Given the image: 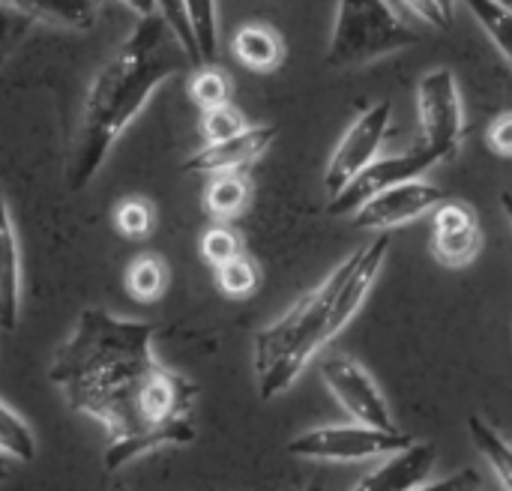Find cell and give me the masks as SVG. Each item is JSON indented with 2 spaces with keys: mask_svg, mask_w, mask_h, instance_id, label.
I'll list each match as a JSON object with an SVG mask.
<instances>
[{
  "mask_svg": "<svg viewBox=\"0 0 512 491\" xmlns=\"http://www.w3.org/2000/svg\"><path fill=\"white\" fill-rule=\"evenodd\" d=\"M231 54L240 66L267 75V72L282 69V63L288 57V45H285V36L273 24L246 21L231 36Z\"/></svg>",
  "mask_w": 512,
  "mask_h": 491,
  "instance_id": "cell-15",
  "label": "cell"
},
{
  "mask_svg": "<svg viewBox=\"0 0 512 491\" xmlns=\"http://www.w3.org/2000/svg\"><path fill=\"white\" fill-rule=\"evenodd\" d=\"M9 462H12V459H6V456L0 453V480H6V477H9Z\"/></svg>",
  "mask_w": 512,
  "mask_h": 491,
  "instance_id": "cell-36",
  "label": "cell"
},
{
  "mask_svg": "<svg viewBox=\"0 0 512 491\" xmlns=\"http://www.w3.org/2000/svg\"><path fill=\"white\" fill-rule=\"evenodd\" d=\"M441 201H447L444 189L426 177H417V180L396 183V186L378 192L375 198H369L351 216V222H354V228H363V231L390 234L408 222H417L420 216H432V210Z\"/></svg>",
  "mask_w": 512,
  "mask_h": 491,
  "instance_id": "cell-10",
  "label": "cell"
},
{
  "mask_svg": "<svg viewBox=\"0 0 512 491\" xmlns=\"http://www.w3.org/2000/svg\"><path fill=\"white\" fill-rule=\"evenodd\" d=\"M483 252V225L468 201L447 198L432 210V255L441 267L462 270Z\"/></svg>",
  "mask_w": 512,
  "mask_h": 491,
  "instance_id": "cell-11",
  "label": "cell"
},
{
  "mask_svg": "<svg viewBox=\"0 0 512 491\" xmlns=\"http://www.w3.org/2000/svg\"><path fill=\"white\" fill-rule=\"evenodd\" d=\"M252 201V180L246 171L234 174H216L207 177L204 186V210L213 222H234L249 210Z\"/></svg>",
  "mask_w": 512,
  "mask_h": 491,
  "instance_id": "cell-17",
  "label": "cell"
},
{
  "mask_svg": "<svg viewBox=\"0 0 512 491\" xmlns=\"http://www.w3.org/2000/svg\"><path fill=\"white\" fill-rule=\"evenodd\" d=\"M417 21H423V24H429V27H447L444 24V18H441V12L435 9V3L432 0H399Z\"/></svg>",
  "mask_w": 512,
  "mask_h": 491,
  "instance_id": "cell-32",
  "label": "cell"
},
{
  "mask_svg": "<svg viewBox=\"0 0 512 491\" xmlns=\"http://www.w3.org/2000/svg\"><path fill=\"white\" fill-rule=\"evenodd\" d=\"M483 489V477L480 471L474 468H465V471H456L444 480H435V483H426L423 489L417 491H480Z\"/></svg>",
  "mask_w": 512,
  "mask_h": 491,
  "instance_id": "cell-31",
  "label": "cell"
},
{
  "mask_svg": "<svg viewBox=\"0 0 512 491\" xmlns=\"http://www.w3.org/2000/svg\"><path fill=\"white\" fill-rule=\"evenodd\" d=\"M462 3L512 66V3L507 0H462Z\"/></svg>",
  "mask_w": 512,
  "mask_h": 491,
  "instance_id": "cell-20",
  "label": "cell"
},
{
  "mask_svg": "<svg viewBox=\"0 0 512 491\" xmlns=\"http://www.w3.org/2000/svg\"><path fill=\"white\" fill-rule=\"evenodd\" d=\"M501 210H504V216H507L512 228V192H501Z\"/></svg>",
  "mask_w": 512,
  "mask_h": 491,
  "instance_id": "cell-35",
  "label": "cell"
},
{
  "mask_svg": "<svg viewBox=\"0 0 512 491\" xmlns=\"http://www.w3.org/2000/svg\"><path fill=\"white\" fill-rule=\"evenodd\" d=\"M432 165H438V156L426 147V144H414L396 156H378L366 171H360L336 198H330L327 213L330 216H354L369 198H375L378 192L405 183V180H417L423 177Z\"/></svg>",
  "mask_w": 512,
  "mask_h": 491,
  "instance_id": "cell-9",
  "label": "cell"
},
{
  "mask_svg": "<svg viewBox=\"0 0 512 491\" xmlns=\"http://www.w3.org/2000/svg\"><path fill=\"white\" fill-rule=\"evenodd\" d=\"M507 3H512V0H507Z\"/></svg>",
  "mask_w": 512,
  "mask_h": 491,
  "instance_id": "cell-38",
  "label": "cell"
},
{
  "mask_svg": "<svg viewBox=\"0 0 512 491\" xmlns=\"http://www.w3.org/2000/svg\"><path fill=\"white\" fill-rule=\"evenodd\" d=\"M114 228L126 240H147L156 231V207L141 195H129L114 207Z\"/></svg>",
  "mask_w": 512,
  "mask_h": 491,
  "instance_id": "cell-24",
  "label": "cell"
},
{
  "mask_svg": "<svg viewBox=\"0 0 512 491\" xmlns=\"http://www.w3.org/2000/svg\"><path fill=\"white\" fill-rule=\"evenodd\" d=\"M120 6H126L129 12H135L138 18H147V15H159L156 9V0H117Z\"/></svg>",
  "mask_w": 512,
  "mask_h": 491,
  "instance_id": "cell-33",
  "label": "cell"
},
{
  "mask_svg": "<svg viewBox=\"0 0 512 491\" xmlns=\"http://www.w3.org/2000/svg\"><path fill=\"white\" fill-rule=\"evenodd\" d=\"M249 126H252L249 117L234 102H225V105H216V108L201 111V123H198L204 144H216V141L234 138V135H240Z\"/></svg>",
  "mask_w": 512,
  "mask_h": 491,
  "instance_id": "cell-27",
  "label": "cell"
},
{
  "mask_svg": "<svg viewBox=\"0 0 512 491\" xmlns=\"http://www.w3.org/2000/svg\"><path fill=\"white\" fill-rule=\"evenodd\" d=\"M321 381L330 390V396L336 399V405L363 426H375V429H399L393 420V411L381 393V387L375 384V378L369 375V369L363 363H357L354 357L336 354L327 357L321 363Z\"/></svg>",
  "mask_w": 512,
  "mask_h": 491,
  "instance_id": "cell-8",
  "label": "cell"
},
{
  "mask_svg": "<svg viewBox=\"0 0 512 491\" xmlns=\"http://www.w3.org/2000/svg\"><path fill=\"white\" fill-rule=\"evenodd\" d=\"M189 24L198 42L201 63H213L219 54V9L216 0H186Z\"/></svg>",
  "mask_w": 512,
  "mask_h": 491,
  "instance_id": "cell-25",
  "label": "cell"
},
{
  "mask_svg": "<svg viewBox=\"0 0 512 491\" xmlns=\"http://www.w3.org/2000/svg\"><path fill=\"white\" fill-rule=\"evenodd\" d=\"M198 249H201V258H204L213 270L246 252V249H243V237H240V231H237L231 222H213V225L201 234Z\"/></svg>",
  "mask_w": 512,
  "mask_h": 491,
  "instance_id": "cell-26",
  "label": "cell"
},
{
  "mask_svg": "<svg viewBox=\"0 0 512 491\" xmlns=\"http://www.w3.org/2000/svg\"><path fill=\"white\" fill-rule=\"evenodd\" d=\"M420 42V33L393 9L390 0H339L324 66L354 72Z\"/></svg>",
  "mask_w": 512,
  "mask_h": 491,
  "instance_id": "cell-4",
  "label": "cell"
},
{
  "mask_svg": "<svg viewBox=\"0 0 512 491\" xmlns=\"http://www.w3.org/2000/svg\"><path fill=\"white\" fill-rule=\"evenodd\" d=\"M183 66H192V60L168 21L162 15L138 18L132 33L90 81L66 165L69 192H81L96 180L117 138L147 108L153 93Z\"/></svg>",
  "mask_w": 512,
  "mask_h": 491,
  "instance_id": "cell-2",
  "label": "cell"
},
{
  "mask_svg": "<svg viewBox=\"0 0 512 491\" xmlns=\"http://www.w3.org/2000/svg\"><path fill=\"white\" fill-rule=\"evenodd\" d=\"M156 9H159V15L168 21V27H171L174 36L180 39V45L186 48L192 66H201V54H198V42H195L192 24H189L186 0H156Z\"/></svg>",
  "mask_w": 512,
  "mask_h": 491,
  "instance_id": "cell-28",
  "label": "cell"
},
{
  "mask_svg": "<svg viewBox=\"0 0 512 491\" xmlns=\"http://www.w3.org/2000/svg\"><path fill=\"white\" fill-rule=\"evenodd\" d=\"M417 123L420 144H426L438 162L459 156L468 123L462 87L450 66H435L417 81Z\"/></svg>",
  "mask_w": 512,
  "mask_h": 491,
  "instance_id": "cell-5",
  "label": "cell"
},
{
  "mask_svg": "<svg viewBox=\"0 0 512 491\" xmlns=\"http://www.w3.org/2000/svg\"><path fill=\"white\" fill-rule=\"evenodd\" d=\"M486 144L492 153L512 159V108L510 111H501L492 123H489V132H486Z\"/></svg>",
  "mask_w": 512,
  "mask_h": 491,
  "instance_id": "cell-30",
  "label": "cell"
},
{
  "mask_svg": "<svg viewBox=\"0 0 512 491\" xmlns=\"http://www.w3.org/2000/svg\"><path fill=\"white\" fill-rule=\"evenodd\" d=\"M21 243L18 231L6 204V195L0 192V330L12 333L21 318Z\"/></svg>",
  "mask_w": 512,
  "mask_h": 491,
  "instance_id": "cell-14",
  "label": "cell"
},
{
  "mask_svg": "<svg viewBox=\"0 0 512 491\" xmlns=\"http://www.w3.org/2000/svg\"><path fill=\"white\" fill-rule=\"evenodd\" d=\"M414 438L402 429H375L363 423H333L318 426L303 435H297L288 444V453L294 459L306 462H333V465H357L378 456H390L402 447H408Z\"/></svg>",
  "mask_w": 512,
  "mask_h": 491,
  "instance_id": "cell-6",
  "label": "cell"
},
{
  "mask_svg": "<svg viewBox=\"0 0 512 491\" xmlns=\"http://www.w3.org/2000/svg\"><path fill=\"white\" fill-rule=\"evenodd\" d=\"M216 288L231 300H246L261 288V267L252 255H237L228 264L216 267Z\"/></svg>",
  "mask_w": 512,
  "mask_h": 491,
  "instance_id": "cell-21",
  "label": "cell"
},
{
  "mask_svg": "<svg viewBox=\"0 0 512 491\" xmlns=\"http://www.w3.org/2000/svg\"><path fill=\"white\" fill-rule=\"evenodd\" d=\"M30 24L33 21L24 12H18L9 0H0V57L24 39Z\"/></svg>",
  "mask_w": 512,
  "mask_h": 491,
  "instance_id": "cell-29",
  "label": "cell"
},
{
  "mask_svg": "<svg viewBox=\"0 0 512 491\" xmlns=\"http://www.w3.org/2000/svg\"><path fill=\"white\" fill-rule=\"evenodd\" d=\"M231 75L225 69H219L216 63H201L195 66L192 78H189V99L207 111V108H216V105H225L231 102Z\"/></svg>",
  "mask_w": 512,
  "mask_h": 491,
  "instance_id": "cell-22",
  "label": "cell"
},
{
  "mask_svg": "<svg viewBox=\"0 0 512 491\" xmlns=\"http://www.w3.org/2000/svg\"><path fill=\"white\" fill-rule=\"evenodd\" d=\"M390 120H393V102L390 99H378L372 105H366L342 132V138L336 141L327 168H324V189L327 198H336L360 171H366L384 147V138L390 132Z\"/></svg>",
  "mask_w": 512,
  "mask_h": 491,
  "instance_id": "cell-7",
  "label": "cell"
},
{
  "mask_svg": "<svg viewBox=\"0 0 512 491\" xmlns=\"http://www.w3.org/2000/svg\"><path fill=\"white\" fill-rule=\"evenodd\" d=\"M153 339V324L90 306L48 363V381L66 405L105 429L108 471L153 450L195 441L198 387L156 360Z\"/></svg>",
  "mask_w": 512,
  "mask_h": 491,
  "instance_id": "cell-1",
  "label": "cell"
},
{
  "mask_svg": "<svg viewBox=\"0 0 512 491\" xmlns=\"http://www.w3.org/2000/svg\"><path fill=\"white\" fill-rule=\"evenodd\" d=\"M432 3H435V9L441 12L444 24L450 27V24H453V18H456V3H459V0H432Z\"/></svg>",
  "mask_w": 512,
  "mask_h": 491,
  "instance_id": "cell-34",
  "label": "cell"
},
{
  "mask_svg": "<svg viewBox=\"0 0 512 491\" xmlns=\"http://www.w3.org/2000/svg\"><path fill=\"white\" fill-rule=\"evenodd\" d=\"M306 491H315V489H306Z\"/></svg>",
  "mask_w": 512,
  "mask_h": 491,
  "instance_id": "cell-37",
  "label": "cell"
},
{
  "mask_svg": "<svg viewBox=\"0 0 512 491\" xmlns=\"http://www.w3.org/2000/svg\"><path fill=\"white\" fill-rule=\"evenodd\" d=\"M30 21L63 30H90L99 18V0H9Z\"/></svg>",
  "mask_w": 512,
  "mask_h": 491,
  "instance_id": "cell-16",
  "label": "cell"
},
{
  "mask_svg": "<svg viewBox=\"0 0 512 491\" xmlns=\"http://www.w3.org/2000/svg\"><path fill=\"white\" fill-rule=\"evenodd\" d=\"M438 468V447L432 441H411L408 447L384 456L351 491H417L432 483Z\"/></svg>",
  "mask_w": 512,
  "mask_h": 491,
  "instance_id": "cell-13",
  "label": "cell"
},
{
  "mask_svg": "<svg viewBox=\"0 0 512 491\" xmlns=\"http://www.w3.org/2000/svg\"><path fill=\"white\" fill-rule=\"evenodd\" d=\"M468 435L477 447V453L483 456V462L489 465L492 477L498 480V486L504 491H512V441L489 420L483 417H468Z\"/></svg>",
  "mask_w": 512,
  "mask_h": 491,
  "instance_id": "cell-18",
  "label": "cell"
},
{
  "mask_svg": "<svg viewBox=\"0 0 512 491\" xmlns=\"http://www.w3.org/2000/svg\"><path fill=\"white\" fill-rule=\"evenodd\" d=\"M0 453L12 462H21V465L36 459L33 429L6 402H0Z\"/></svg>",
  "mask_w": 512,
  "mask_h": 491,
  "instance_id": "cell-23",
  "label": "cell"
},
{
  "mask_svg": "<svg viewBox=\"0 0 512 491\" xmlns=\"http://www.w3.org/2000/svg\"><path fill=\"white\" fill-rule=\"evenodd\" d=\"M279 129L273 123H258L243 129L234 138L216 141V144H201L186 162L183 174H198V177H216V174H234V171H249L276 141Z\"/></svg>",
  "mask_w": 512,
  "mask_h": 491,
  "instance_id": "cell-12",
  "label": "cell"
},
{
  "mask_svg": "<svg viewBox=\"0 0 512 491\" xmlns=\"http://www.w3.org/2000/svg\"><path fill=\"white\" fill-rule=\"evenodd\" d=\"M354 261L357 249L345 261H339L312 291L291 303L273 324L255 333L252 372L258 396L264 402L288 393L297 384V378L309 369V363L321 354V348H327L336 339L330 330V315Z\"/></svg>",
  "mask_w": 512,
  "mask_h": 491,
  "instance_id": "cell-3",
  "label": "cell"
},
{
  "mask_svg": "<svg viewBox=\"0 0 512 491\" xmlns=\"http://www.w3.org/2000/svg\"><path fill=\"white\" fill-rule=\"evenodd\" d=\"M168 279H171L168 264L153 252H144V255L132 258V264L126 267V276H123L129 297L138 300V303L162 300V294L168 291Z\"/></svg>",
  "mask_w": 512,
  "mask_h": 491,
  "instance_id": "cell-19",
  "label": "cell"
}]
</instances>
